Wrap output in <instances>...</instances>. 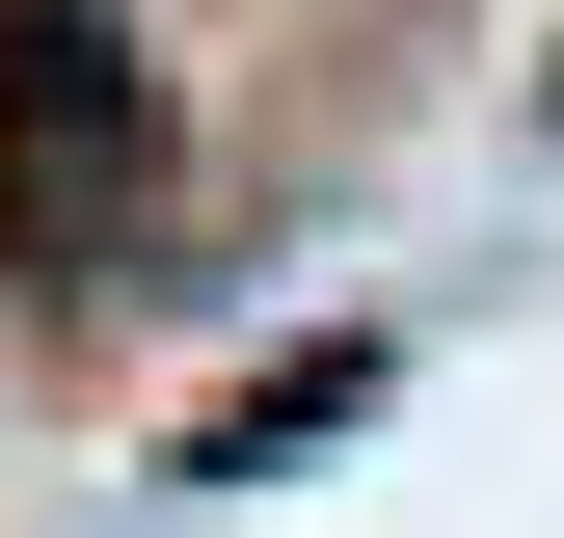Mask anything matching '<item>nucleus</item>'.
<instances>
[{"mask_svg":"<svg viewBox=\"0 0 564 538\" xmlns=\"http://www.w3.org/2000/svg\"><path fill=\"white\" fill-rule=\"evenodd\" d=\"M108 189H134V82H108V28H28V54H0V216L82 243Z\"/></svg>","mask_w":564,"mask_h":538,"instance_id":"obj_1","label":"nucleus"}]
</instances>
